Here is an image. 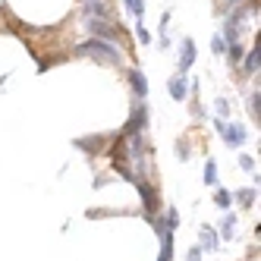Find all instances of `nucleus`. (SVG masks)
<instances>
[{"label": "nucleus", "instance_id": "1", "mask_svg": "<svg viewBox=\"0 0 261 261\" xmlns=\"http://www.w3.org/2000/svg\"><path fill=\"white\" fill-rule=\"evenodd\" d=\"M79 57H91V60H98V63H107V66H117L123 63V54H120V44H110V41H101V38H91L85 44L76 47Z\"/></svg>", "mask_w": 261, "mask_h": 261}, {"label": "nucleus", "instance_id": "2", "mask_svg": "<svg viewBox=\"0 0 261 261\" xmlns=\"http://www.w3.org/2000/svg\"><path fill=\"white\" fill-rule=\"evenodd\" d=\"M85 29L95 35V38H101V41H110V44H117V41H120V29L110 22V19H95V16H88Z\"/></svg>", "mask_w": 261, "mask_h": 261}, {"label": "nucleus", "instance_id": "3", "mask_svg": "<svg viewBox=\"0 0 261 261\" xmlns=\"http://www.w3.org/2000/svg\"><path fill=\"white\" fill-rule=\"evenodd\" d=\"M145 126H148V107L142 101H136V107H133V114H129V123H126L123 133L126 136H136V133H142Z\"/></svg>", "mask_w": 261, "mask_h": 261}, {"label": "nucleus", "instance_id": "4", "mask_svg": "<svg viewBox=\"0 0 261 261\" xmlns=\"http://www.w3.org/2000/svg\"><path fill=\"white\" fill-rule=\"evenodd\" d=\"M217 133L223 136L227 145H242L246 142V129H242L239 123H217Z\"/></svg>", "mask_w": 261, "mask_h": 261}, {"label": "nucleus", "instance_id": "5", "mask_svg": "<svg viewBox=\"0 0 261 261\" xmlns=\"http://www.w3.org/2000/svg\"><path fill=\"white\" fill-rule=\"evenodd\" d=\"M139 182V192H142V201H145V211H148V220L154 217V211H158V195H154V189L148 186L145 179H136Z\"/></svg>", "mask_w": 261, "mask_h": 261}, {"label": "nucleus", "instance_id": "6", "mask_svg": "<svg viewBox=\"0 0 261 261\" xmlns=\"http://www.w3.org/2000/svg\"><path fill=\"white\" fill-rule=\"evenodd\" d=\"M195 63V41L192 38H182V50H179V72H186Z\"/></svg>", "mask_w": 261, "mask_h": 261}, {"label": "nucleus", "instance_id": "7", "mask_svg": "<svg viewBox=\"0 0 261 261\" xmlns=\"http://www.w3.org/2000/svg\"><path fill=\"white\" fill-rule=\"evenodd\" d=\"M85 13L95 16V19H107V16H110V4H107V0H85Z\"/></svg>", "mask_w": 261, "mask_h": 261}, {"label": "nucleus", "instance_id": "8", "mask_svg": "<svg viewBox=\"0 0 261 261\" xmlns=\"http://www.w3.org/2000/svg\"><path fill=\"white\" fill-rule=\"evenodd\" d=\"M167 91H170V98H173V101H186V95H189V85H186L182 76H176V79L167 82Z\"/></svg>", "mask_w": 261, "mask_h": 261}, {"label": "nucleus", "instance_id": "9", "mask_svg": "<svg viewBox=\"0 0 261 261\" xmlns=\"http://www.w3.org/2000/svg\"><path fill=\"white\" fill-rule=\"evenodd\" d=\"M129 85H133V91H136V98H139V101L148 95V82H145V76H142L139 69H129Z\"/></svg>", "mask_w": 261, "mask_h": 261}, {"label": "nucleus", "instance_id": "10", "mask_svg": "<svg viewBox=\"0 0 261 261\" xmlns=\"http://www.w3.org/2000/svg\"><path fill=\"white\" fill-rule=\"evenodd\" d=\"M158 261H173V239H170V233L161 236V255H158Z\"/></svg>", "mask_w": 261, "mask_h": 261}, {"label": "nucleus", "instance_id": "11", "mask_svg": "<svg viewBox=\"0 0 261 261\" xmlns=\"http://www.w3.org/2000/svg\"><path fill=\"white\" fill-rule=\"evenodd\" d=\"M258 69H261V50L255 47L246 54V72H258Z\"/></svg>", "mask_w": 261, "mask_h": 261}, {"label": "nucleus", "instance_id": "12", "mask_svg": "<svg viewBox=\"0 0 261 261\" xmlns=\"http://www.w3.org/2000/svg\"><path fill=\"white\" fill-rule=\"evenodd\" d=\"M101 142H104L101 136H91V139H79L76 145L82 148V151H88V154H95V148H101Z\"/></svg>", "mask_w": 261, "mask_h": 261}, {"label": "nucleus", "instance_id": "13", "mask_svg": "<svg viewBox=\"0 0 261 261\" xmlns=\"http://www.w3.org/2000/svg\"><path fill=\"white\" fill-rule=\"evenodd\" d=\"M201 246L208 249V252H214V249H217V236H214V230H208V227L201 230Z\"/></svg>", "mask_w": 261, "mask_h": 261}, {"label": "nucleus", "instance_id": "14", "mask_svg": "<svg viewBox=\"0 0 261 261\" xmlns=\"http://www.w3.org/2000/svg\"><path fill=\"white\" fill-rule=\"evenodd\" d=\"M233 227H236V217L227 214V217H223V223H220V236H223V239H230V236H233Z\"/></svg>", "mask_w": 261, "mask_h": 261}, {"label": "nucleus", "instance_id": "15", "mask_svg": "<svg viewBox=\"0 0 261 261\" xmlns=\"http://www.w3.org/2000/svg\"><path fill=\"white\" fill-rule=\"evenodd\" d=\"M236 201L246 204V208H249V204H255V189H239L236 192Z\"/></svg>", "mask_w": 261, "mask_h": 261}, {"label": "nucleus", "instance_id": "16", "mask_svg": "<svg viewBox=\"0 0 261 261\" xmlns=\"http://www.w3.org/2000/svg\"><path fill=\"white\" fill-rule=\"evenodd\" d=\"M204 182H208V186H214V182H217V164H214V161L204 164Z\"/></svg>", "mask_w": 261, "mask_h": 261}, {"label": "nucleus", "instance_id": "17", "mask_svg": "<svg viewBox=\"0 0 261 261\" xmlns=\"http://www.w3.org/2000/svg\"><path fill=\"white\" fill-rule=\"evenodd\" d=\"M123 4L129 7V13H133V16H136V19H139V16L145 13V4H142V0H123Z\"/></svg>", "mask_w": 261, "mask_h": 261}, {"label": "nucleus", "instance_id": "18", "mask_svg": "<svg viewBox=\"0 0 261 261\" xmlns=\"http://www.w3.org/2000/svg\"><path fill=\"white\" fill-rule=\"evenodd\" d=\"M214 201H217V208H230V192L227 189H217V198Z\"/></svg>", "mask_w": 261, "mask_h": 261}, {"label": "nucleus", "instance_id": "19", "mask_svg": "<svg viewBox=\"0 0 261 261\" xmlns=\"http://www.w3.org/2000/svg\"><path fill=\"white\" fill-rule=\"evenodd\" d=\"M249 110H252V114H255V120H258V114H261V95H258V91H255V95L249 98Z\"/></svg>", "mask_w": 261, "mask_h": 261}, {"label": "nucleus", "instance_id": "20", "mask_svg": "<svg viewBox=\"0 0 261 261\" xmlns=\"http://www.w3.org/2000/svg\"><path fill=\"white\" fill-rule=\"evenodd\" d=\"M176 158H179V161L189 158V145H186V142H176Z\"/></svg>", "mask_w": 261, "mask_h": 261}, {"label": "nucleus", "instance_id": "21", "mask_svg": "<svg viewBox=\"0 0 261 261\" xmlns=\"http://www.w3.org/2000/svg\"><path fill=\"white\" fill-rule=\"evenodd\" d=\"M136 35H139V41H142V44H148V41H151V32H148L145 25H139V29H136Z\"/></svg>", "mask_w": 261, "mask_h": 261}, {"label": "nucleus", "instance_id": "22", "mask_svg": "<svg viewBox=\"0 0 261 261\" xmlns=\"http://www.w3.org/2000/svg\"><path fill=\"white\" fill-rule=\"evenodd\" d=\"M239 167H242V170H255V161H252L249 154H242V158H239Z\"/></svg>", "mask_w": 261, "mask_h": 261}, {"label": "nucleus", "instance_id": "23", "mask_svg": "<svg viewBox=\"0 0 261 261\" xmlns=\"http://www.w3.org/2000/svg\"><path fill=\"white\" fill-rule=\"evenodd\" d=\"M211 47H214V54H227V44H223V38H214Z\"/></svg>", "mask_w": 261, "mask_h": 261}, {"label": "nucleus", "instance_id": "24", "mask_svg": "<svg viewBox=\"0 0 261 261\" xmlns=\"http://www.w3.org/2000/svg\"><path fill=\"white\" fill-rule=\"evenodd\" d=\"M242 57V47L239 44H230V60H239Z\"/></svg>", "mask_w": 261, "mask_h": 261}, {"label": "nucleus", "instance_id": "25", "mask_svg": "<svg viewBox=\"0 0 261 261\" xmlns=\"http://www.w3.org/2000/svg\"><path fill=\"white\" fill-rule=\"evenodd\" d=\"M217 114L227 117V114H230V104H227V101H217Z\"/></svg>", "mask_w": 261, "mask_h": 261}, {"label": "nucleus", "instance_id": "26", "mask_svg": "<svg viewBox=\"0 0 261 261\" xmlns=\"http://www.w3.org/2000/svg\"><path fill=\"white\" fill-rule=\"evenodd\" d=\"M189 261H201V249H192L189 252Z\"/></svg>", "mask_w": 261, "mask_h": 261}, {"label": "nucleus", "instance_id": "27", "mask_svg": "<svg viewBox=\"0 0 261 261\" xmlns=\"http://www.w3.org/2000/svg\"><path fill=\"white\" fill-rule=\"evenodd\" d=\"M236 4H242V0H230V7H236Z\"/></svg>", "mask_w": 261, "mask_h": 261}]
</instances>
